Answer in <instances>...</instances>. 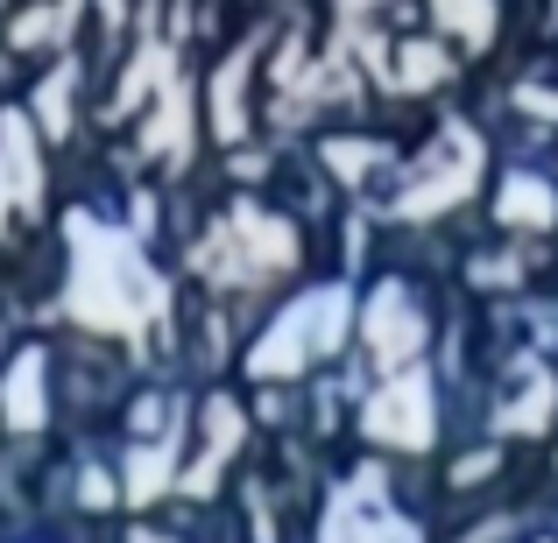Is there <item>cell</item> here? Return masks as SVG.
I'll list each match as a JSON object with an SVG mask.
<instances>
[{
    "label": "cell",
    "instance_id": "cell-2",
    "mask_svg": "<svg viewBox=\"0 0 558 543\" xmlns=\"http://www.w3.org/2000/svg\"><path fill=\"white\" fill-rule=\"evenodd\" d=\"M142 543H149V536H142Z\"/></svg>",
    "mask_w": 558,
    "mask_h": 543
},
{
    "label": "cell",
    "instance_id": "cell-1",
    "mask_svg": "<svg viewBox=\"0 0 558 543\" xmlns=\"http://www.w3.org/2000/svg\"><path fill=\"white\" fill-rule=\"evenodd\" d=\"M340 318H347V304L332 297V289H318V297H304L298 311L283 318V325L262 340V354H255V374H283V367H298V360H312L318 346H332V332H340Z\"/></svg>",
    "mask_w": 558,
    "mask_h": 543
}]
</instances>
